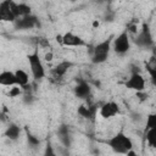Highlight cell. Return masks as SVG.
<instances>
[{"label": "cell", "mask_w": 156, "mask_h": 156, "mask_svg": "<svg viewBox=\"0 0 156 156\" xmlns=\"http://www.w3.org/2000/svg\"><path fill=\"white\" fill-rule=\"evenodd\" d=\"M106 144L113 152L122 155H127V152L133 149V140L123 132H118L117 134H115L112 138L106 140Z\"/></svg>", "instance_id": "6da1fadb"}, {"label": "cell", "mask_w": 156, "mask_h": 156, "mask_svg": "<svg viewBox=\"0 0 156 156\" xmlns=\"http://www.w3.org/2000/svg\"><path fill=\"white\" fill-rule=\"evenodd\" d=\"M112 39L113 37H110L100 43H98L91 51V62L95 65L99 63H104L108 56H110V51H111V45H112Z\"/></svg>", "instance_id": "7a4b0ae2"}, {"label": "cell", "mask_w": 156, "mask_h": 156, "mask_svg": "<svg viewBox=\"0 0 156 156\" xmlns=\"http://www.w3.org/2000/svg\"><path fill=\"white\" fill-rule=\"evenodd\" d=\"M27 60H28V63H29V68H30V73H32V77L35 79V80H40L45 77V67L43 65V61L39 56V51L38 49H35L32 54L27 55Z\"/></svg>", "instance_id": "3957f363"}, {"label": "cell", "mask_w": 156, "mask_h": 156, "mask_svg": "<svg viewBox=\"0 0 156 156\" xmlns=\"http://www.w3.org/2000/svg\"><path fill=\"white\" fill-rule=\"evenodd\" d=\"M134 43L139 48H143V49H150L154 46V38L146 23H144L141 29L138 30V33L134 35Z\"/></svg>", "instance_id": "277c9868"}, {"label": "cell", "mask_w": 156, "mask_h": 156, "mask_svg": "<svg viewBox=\"0 0 156 156\" xmlns=\"http://www.w3.org/2000/svg\"><path fill=\"white\" fill-rule=\"evenodd\" d=\"M115 50L116 54L118 55H124L130 50V39H129V34L124 30L122 33H119L115 39H112V45H111Z\"/></svg>", "instance_id": "5b68a950"}, {"label": "cell", "mask_w": 156, "mask_h": 156, "mask_svg": "<svg viewBox=\"0 0 156 156\" xmlns=\"http://www.w3.org/2000/svg\"><path fill=\"white\" fill-rule=\"evenodd\" d=\"M124 87L127 89L134 90V91L145 90V78L143 77V74L139 71L132 72V74L129 76V78L124 82Z\"/></svg>", "instance_id": "8992f818"}, {"label": "cell", "mask_w": 156, "mask_h": 156, "mask_svg": "<svg viewBox=\"0 0 156 156\" xmlns=\"http://www.w3.org/2000/svg\"><path fill=\"white\" fill-rule=\"evenodd\" d=\"M61 44L63 46H67V48H82V46H87L85 40L82 37L74 34L73 32H66L65 34H62Z\"/></svg>", "instance_id": "52a82bcc"}, {"label": "cell", "mask_w": 156, "mask_h": 156, "mask_svg": "<svg viewBox=\"0 0 156 156\" xmlns=\"http://www.w3.org/2000/svg\"><path fill=\"white\" fill-rule=\"evenodd\" d=\"M119 113V106L115 101H107L100 107V116L105 119H110L116 117Z\"/></svg>", "instance_id": "ba28073f"}, {"label": "cell", "mask_w": 156, "mask_h": 156, "mask_svg": "<svg viewBox=\"0 0 156 156\" xmlns=\"http://www.w3.org/2000/svg\"><path fill=\"white\" fill-rule=\"evenodd\" d=\"M11 0H2L0 2V22H15L16 17L10 7Z\"/></svg>", "instance_id": "9c48e42d"}, {"label": "cell", "mask_w": 156, "mask_h": 156, "mask_svg": "<svg viewBox=\"0 0 156 156\" xmlns=\"http://www.w3.org/2000/svg\"><path fill=\"white\" fill-rule=\"evenodd\" d=\"M37 17L33 15H28V16H22L18 17L13 23L16 26L17 29H30L37 24Z\"/></svg>", "instance_id": "30bf717a"}, {"label": "cell", "mask_w": 156, "mask_h": 156, "mask_svg": "<svg viewBox=\"0 0 156 156\" xmlns=\"http://www.w3.org/2000/svg\"><path fill=\"white\" fill-rule=\"evenodd\" d=\"M90 93H91V88L84 80H80L74 87V95L77 98H79V99H88L90 96Z\"/></svg>", "instance_id": "8fae6325"}, {"label": "cell", "mask_w": 156, "mask_h": 156, "mask_svg": "<svg viewBox=\"0 0 156 156\" xmlns=\"http://www.w3.org/2000/svg\"><path fill=\"white\" fill-rule=\"evenodd\" d=\"M72 66H73V62H71V61H61V62H58L52 68V73H54L55 78H62Z\"/></svg>", "instance_id": "7c38bea8"}, {"label": "cell", "mask_w": 156, "mask_h": 156, "mask_svg": "<svg viewBox=\"0 0 156 156\" xmlns=\"http://www.w3.org/2000/svg\"><path fill=\"white\" fill-rule=\"evenodd\" d=\"M0 85H4V87H12V85H16L15 72L7 71V69L0 72Z\"/></svg>", "instance_id": "4fadbf2b"}, {"label": "cell", "mask_w": 156, "mask_h": 156, "mask_svg": "<svg viewBox=\"0 0 156 156\" xmlns=\"http://www.w3.org/2000/svg\"><path fill=\"white\" fill-rule=\"evenodd\" d=\"M4 135L7 139H10V140H13V141L17 140L20 138V135H21V128H20V126H17L16 123H10L6 127V129L4 132Z\"/></svg>", "instance_id": "5bb4252c"}, {"label": "cell", "mask_w": 156, "mask_h": 156, "mask_svg": "<svg viewBox=\"0 0 156 156\" xmlns=\"http://www.w3.org/2000/svg\"><path fill=\"white\" fill-rule=\"evenodd\" d=\"M15 79H16V85H20L21 88L29 84V76L22 68H18L15 71Z\"/></svg>", "instance_id": "9a60e30c"}, {"label": "cell", "mask_w": 156, "mask_h": 156, "mask_svg": "<svg viewBox=\"0 0 156 156\" xmlns=\"http://www.w3.org/2000/svg\"><path fill=\"white\" fill-rule=\"evenodd\" d=\"M95 107L94 106H79L78 108V113L82 116V117H85V118H91L95 116Z\"/></svg>", "instance_id": "2e32d148"}, {"label": "cell", "mask_w": 156, "mask_h": 156, "mask_svg": "<svg viewBox=\"0 0 156 156\" xmlns=\"http://www.w3.org/2000/svg\"><path fill=\"white\" fill-rule=\"evenodd\" d=\"M156 128H150V129H145V139L149 144V146L155 147L156 146Z\"/></svg>", "instance_id": "e0dca14e"}, {"label": "cell", "mask_w": 156, "mask_h": 156, "mask_svg": "<svg viewBox=\"0 0 156 156\" xmlns=\"http://www.w3.org/2000/svg\"><path fill=\"white\" fill-rule=\"evenodd\" d=\"M18 9H20V17L32 15V7L29 5H27V4H24V2L18 4Z\"/></svg>", "instance_id": "ac0fdd59"}, {"label": "cell", "mask_w": 156, "mask_h": 156, "mask_svg": "<svg viewBox=\"0 0 156 156\" xmlns=\"http://www.w3.org/2000/svg\"><path fill=\"white\" fill-rule=\"evenodd\" d=\"M22 94V88L20 87V85H12L11 88H10V91L7 93V95L10 96V98H16V96H18V95H21Z\"/></svg>", "instance_id": "d6986e66"}, {"label": "cell", "mask_w": 156, "mask_h": 156, "mask_svg": "<svg viewBox=\"0 0 156 156\" xmlns=\"http://www.w3.org/2000/svg\"><path fill=\"white\" fill-rule=\"evenodd\" d=\"M150 128H156V116L154 113H150L146 117V128L145 129H150Z\"/></svg>", "instance_id": "ffe728a7"}, {"label": "cell", "mask_w": 156, "mask_h": 156, "mask_svg": "<svg viewBox=\"0 0 156 156\" xmlns=\"http://www.w3.org/2000/svg\"><path fill=\"white\" fill-rule=\"evenodd\" d=\"M126 32H127L128 34L135 35V34L138 33V26H136L135 23H130V24H128V26H127V29H126Z\"/></svg>", "instance_id": "44dd1931"}, {"label": "cell", "mask_w": 156, "mask_h": 156, "mask_svg": "<svg viewBox=\"0 0 156 156\" xmlns=\"http://www.w3.org/2000/svg\"><path fill=\"white\" fill-rule=\"evenodd\" d=\"M27 138H28V143L32 145V146H35V145H38L40 141H39V139H37L34 135H32V134H27Z\"/></svg>", "instance_id": "7402d4cb"}, {"label": "cell", "mask_w": 156, "mask_h": 156, "mask_svg": "<svg viewBox=\"0 0 156 156\" xmlns=\"http://www.w3.org/2000/svg\"><path fill=\"white\" fill-rule=\"evenodd\" d=\"M52 58H54V54H52V51L45 52V55H44V60H45V61H52Z\"/></svg>", "instance_id": "603a6c76"}, {"label": "cell", "mask_w": 156, "mask_h": 156, "mask_svg": "<svg viewBox=\"0 0 156 156\" xmlns=\"http://www.w3.org/2000/svg\"><path fill=\"white\" fill-rule=\"evenodd\" d=\"M93 26H94V27H99V22H98V21H94Z\"/></svg>", "instance_id": "cb8c5ba5"}, {"label": "cell", "mask_w": 156, "mask_h": 156, "mask_svg": "<svg viewBox=\"0 0 156 156\" xmlns=\"http://www.w3.org/2000/svg\"><path fill=\"white\" fill-rule=\"evenodd\" d=\"M69 1H71V2H74V1H77V0H69Z\"/></svg>", "instance_id": "d4e9b609"}]
</instances>
